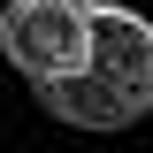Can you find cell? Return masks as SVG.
Returning a JSON list of instances; mask_svg holds the SVG:
<instances>
[{
	"instance_id": "cell-2",
	"label": "cell",
	"mask_w": 153,
	"mask_h": 153,
	"mask_svg": "<svg viewBox=\"0 0 153 153\" xmlns=\"http://www.w3.org/2000/svg\"><path fill=\"white\" fill-rule=\"evenodd\" d=\"M84 76L123 92L138 115L153 107V23L138 8H100L92 0V38H84Z\"/></svg>"
},
{
	"instance_id": "cell-3",
	"label": "cell",
	"mask_w": 153,
	"mask_h": 153,
	"mask_svg": "<svg viewBox=\"0 0 153 153\" xmlns=\"http://www.w3.org/2000/svg\"><path fill=\"white\" fill-rule=\"evenodd\" d=\"M38 100L61 115V123H76V130H130L138 123V107L123 92H107L100 76H84V69H69V76H46L38 84Z\"/></svg>"
},
{
	"instance_id": "cell-1",
	"label": "cell",
	"mask_w": 153,
	"mask_h": 153,
	"mask_svg": "<svg viewBox=\"0 0 153 153\" xmlns=\"http://www.w3.org/2000/svg\"><path fill=\"white\" fill-rule=\"evenodd\" d=\"M84 38H92V0H8L0 8V46L31 84L84 69Z\"/></svg>"
}]
</instances>
